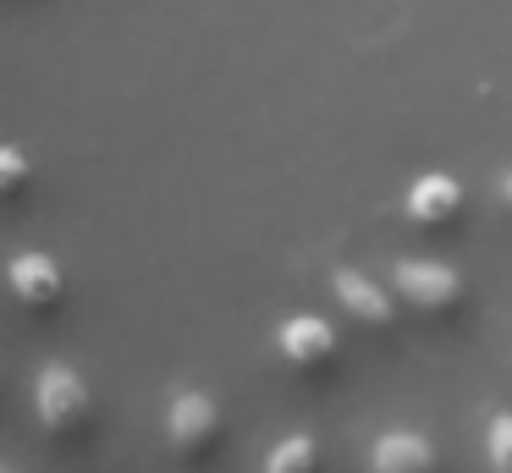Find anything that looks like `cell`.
I'll use <instances>...</instances> for the list:
<instances>
[{
	"instance_id": "obj_9",
	"label": "cell",
	"mask_w": 512,
	"mask_h": 473,
	"mask_svg": "<svg viewBox=\"0 0 512 473\" xmlns=\"http://www.w3.org/2000/svg\"><path fill=\"white\" fill-rule=\"evenodd\" d=\"M265 473H320V440L314 435H281L265 451Z\"/></svg>"
},
{
	"instance_id": "obj_11",
	"label": "cell",
	"mask_w": 512,
	"mask_h": 473,
	"mask_svg": "<svg viewBox=\"0 0 512 473\" xmlns=\"http://www.w3.org/2000/svg\"><path fill=\"white\" fill-rule=\"evenodd\" d=\"M485 457L490 473H512V413H496L485 424Z\"/></svg>"
},
{
	"instance_id": "obj_8",
	"label": "cell",
	"mask_w": 512,
	"mask_h": 473,
	"mask_svg": "<svg viewBox=\"0 0 512 473\" xmlns=\"http://www.w3.org/2000/svg\"><path fill=\"white\" fill-rule=\"evenodd\" d=\"M369 473H441V451L419 429H386L369 446Z\"/></svg>"
},
{
	"instance_id": "obj_5",
	"label": "cell",
	"mask_w": 512,
	"mask_h": 473,
	"mask_svg": "<svg viewBox=\"0 0 512 473\" xmlns=\"http://www.w3.org/2000/svg\"><path fill=\"white\" fill-rule=\"evenodd\" d=\"M6 292H12L28 314H56V308L67 303V270H61L56 253L28 248L6 264Z\"/></svg>"
},
{
	"instance_id": "obj_7",
	"label": "cell",
	"mask_w": 512,
	"mask_h": 473,
	"mask_svg": "<svg viewBox=\"0 0 512 473\" xmlns=\"http://www.w3.org/2000/svg\"><path fill=\"white\" fill-rule=\"evenodd\" d=\"M331 292L364 330H375V336H391V330H397V292L369 281L364 270H331Z\"/></svg>"
},
{
	"instance_id": "obj_3",
	"label": "cell",
	"mask_w": 512,
	"mask_h": 473,
	"mask_svg": "<svg viewBox=\"0 0 512 473\" xmlns=\"http://www.w3.org/2000/svg\"><path fill=\"white\" fill-rule=\"evenodd\" d=\"M166 440H171V451H177L182 468H204L226 440V418H221V407H215V396H204V391H177L171 396Z\"/></svg>"
},
{
	"instance_id": "obj_13",
	"label": "cell",
	"mask_w": 512,
	"mask_h": 473,
	"mask_svg": "<svg viewBox=\"0 0 512 473\" xmlns=\"http://www.w3.org/2000/svg\"><path fill=\"white\" fill-rule=\"evenodd\" d=\"M0 473H17V468H0Z\"/></svg>"
},
{
	"instance_id": "obj_10",
	"label": "cell",
	"mask_w": 512,
	"mask_h": 473,
	"mask_svg": "<svg viewBox=\"0 0 512 473\" xmlns=\"http://www.w3.org/2000/svg\"><path fill=\"white\" fill-rule=\"evenodd\" d=\"M28 182H34V165L17 143H0V209L6 204H23L28 198Z\"/></svg>"
},
{
	"instance_id": "obj_6",
	"label": "cell",
	"mask_w": 512,
	"mask_h": 473,
	"mask_svg": "<svg viewBox=\"0 0 512 473\" xmlns=\"http://www.w3.org/2000/svg\"><path fill=\"white\" fill-rule=\"evenodd\" d=\"M402 209H408V220H413V226H424V231H452L457 220H463V209H468V193H463L457 176L424 171V176H413V182H408Z\"/></svg>"
},
{
	"instance_id": "obj_12",
	"label": "cell",
	"mask_w": 512,
	"mask_h": 473,
	"mask_svg": "<svg viewBox=\"0 0 512 473\" xmlns=\"http://www.w3.org/2000/svg\"><path fill=\"white\" fill-rule=\"evenodd\" d=\"M501 198H507V204H512V176H507V182H501Z\"/></svg>"
},
{
	"instance_id": "obj_4",
	"label": "cell",
	"mask_w": 512,
	"mask_h": 473,
	"mask_svg": "<svg viewBox=\"0 0 512 473\" xmlns=\"http://www.w3.org/2000/svg\"><path fill=\"white\" fill-rule=\"evenodd\" d=\"M276 347H281V358H287V369L303 374V380H331V374H336V358H342V341H336V330L325 325L320 314H292V319H281Z\"/></svg>"
},
{
	"instance_id": "obj_1",
	"label": "cell",
	"mask_w": 512,
	"mask_h": 473,
	"mask_svg": "<svg viewBox=\"0 0 512 473\" xmlns=\"http://www.w3.org/2000/svg\"><path fill=\"white\" fill-rule=\"evenodd\" d=\"M34 413L50 440H83L94 429V391L72 363H45L34 374Z\"/></svg>"
},
{
	"instance_id": "obj_2",
	"label": "cell",
	"mask_w": 512,
	"mask_h": 473,
	"mask_svg": "<svg viewBox=\"0 0 512 473\" xmlns=\"http://www.w3.org/2000/svg\"><path fill=\"white\" fill-rule=\"evenodd\" d=\"M391 292L402 308L424 319H452L468 303V281L441 259H397L391 264Z\"/></svg>"
}]
</instances>
